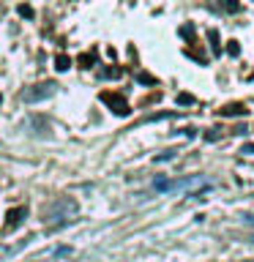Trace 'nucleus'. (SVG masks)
Segmentation results:
<instances>
[{
	"mask_svg": "<svg viewBox=\"0 0 254 262\" xmlns=\"http://www.w3.org/2000/svg\"><path fill=\"white\" fill-rule=\"evenodd\" d=\"M55 69H57V71H69V69H71V57L57 55V57H55Z\"/></svg>",
	"mask_w": 254,
	"mask_h": 262,
	"instance_id": "9",
	"label": "nucleus"
},
{
	"mask_svg": "<svg viewBox=\"0 0 254 262\" xmlns=\"http://www.w3.org/2000/svg\"><path fill=\"white\" fill-rule=\"evenodd\" d=\"M16 11H19L22 16H33V8H30V6H19Z\"/></svg>",
	"mask_w": 254,
	"mask_h": 262,
	"instance_id": "14",
	"label": "nucleus"
},
{
	"mask_svg": "<svg viewBox=\"0 0 254 262\" xmlns=\"http://www.w3.org/2000/svg\"><path fill=\"white\" fill-rule=\"evenodd\" d=\"M172 156H175V150H167V153H161V156H156V161H170Z\"/></svg>",
	"mask_w": 254,
	"mask_h": 262,
	"instance_id": "13",
	"label": "nucleus"
},
{
	"mask_svg": "<svg viewBox=\"0 0 254 262\" xmlns=\"http://www.w3.org/2000/svg\"><path fill=\"white\" fill-rule=\"evenodd\" d=\"M221 115H224V118H238V115H246V110H243V104H227L224 110H221Z\"/></svg>",
	"mask_w": 254,
	"mask_h": 262,
	"instance_id": "8",
	"label": "nucleus"
},
{
	"mask_svg": "<svg viewBox=\"0 0 254 262\" xmlns=\"http://www.w3.org/2000/svg\"><path fill=\"white\" fill-rule=\"evenodd\" d=\"M227 52H229V55H238V52H241V47H238V41H229Z\"/></svg>",
	"mask_w": 254,
	"mask_h": 262,
	"instance_id": "11",
	"label": "nucleus"
},
{
	"mask_svg": "<svg viewBox=\"0 0 254 262\" xmlns=\"http://www.w3.org/2000/svg\"><path fill=\"white\" fill-rule=\"evenodd\" d=\"M8 221H6V224H8V229H11V227H16V224H19V221L25 219V208H11V210H8V216H6Z\"/></svg>",
	"mask_w": 254,
	"mask_h": 262,
	"instance_id": "6",
	"label": "nucleus"
},
{
	"mask_svg": "<svg viewBox=\"0 0 254 262\" xmlns=\"http://www.w3.org/2000/svg\"><path fill=\"white\" fill-rule=\"evenodd\" d=\"M192 101H194V98H192V96H186V93H180V96H178V104H192Z\"/></svg>",
	"mask_w": 254,
	"mask_h": 262,
	"instance_id": "15",
	"label": "nucleus"
},
{
	"mask_svg": "<svg viewBox=\"0 0 254 262\" xmlns=\"http://www.w3.org/2000/svg\"><path fill=\"white\" fill-rule=\"evenodd\" d=\"M57 93V85L55 82H36V85H30V88H25L19 98L25 104H38V101H47V98H52Z\"/></svg>",
	"mask_w": 254,
	"mask_h": 262,
	"instance_id": "2",
	"label": "nucleus"
},
{
	"mask_svg": "<svg viewBox=\"0 0 254 262\" xmlns=\"http://www.w3.org/2000/svg\"><path fill=\"white\" fill-rule=\"evenodd\" d=\"M180 188H183L188 196H200L202 191H208V188H210V180L208 178H192V180H186Z\"/></svg>",
	"mask_w": 254,
	"mask_h": 262,
	"instance_id": "4",
	"label": "nucleus"
},
{
	"mask_svg": "<svg viewBox=\"0 0 254 262\" xmlns=\"http://www.w3.org/2000/svg\"><path fill=\"white\" fill-rule=\"evenodd\" d=\"M25 243H28V241H19V243H11V246H0V262L8 259V257H14L16 251H22Z\"/></svg>",
	"mask_w": 254,
	"mask_h": 262,
	"instance_id": "5",
	"label": "nucleus"
},
{
	"mask_svg": "<svg viewBox=\"0 0 254 262\" xmlns=\"http://www.w3.org/2000/svg\"><path fill=\"white\" fill-rule=\"evenodd\" d=\"M77 216V202L69 200V196H57L44 208V224L49 227H60L66 221H71Z\"/></svg>",
	"mask_w": 254,
	"mask_h": 262,
	"instance_id": "1",
	"label": "nucleus"
},
{
	"mask_svg": "<svg viewBox=\"0 0 254 262\" xmlns=\"http://www.w3.org/2000/svg\"><path fill=\"white\" fill-rule=\"evenodd\" d=\"M213 6L221 8V11H238V8H241L238 0H213Z\"/></svg>",
	"mask_w": 254,
	"mask_h": 262,
	"instance_id": "7",
	"label": "nucleus"
},
{
	"mask_svg": "<svg viewBox=\"0 0 254 262\" xmlns=\"http://www.w3.org/2000/svg\"><path fill=\"white\" fill-rule=\"evenodd\" d=\"M101 101H104L107 106H112V112L120 115V118H126V115L131 112V110H129V101H126L123 96H118V93H101Z\"/></svg>",
	"mask_w": 254,
	"mask_h": 262,
	"instance_id": "3",
	"label": "nucleus"
},
{
	"mask_svg": "<svg viewBox=\"0 0 254 262\" xmlns=\"http://www.w3.org/2000/svg\"><path fill=\"white\" fill-rule=\"evenodd\" d=\"M79 63H85L82 69H90V63H93V55H82V57H79Z\"/></svg>",
	"mask_w": 254,
	"mask_h": 262,
	"instance_id": "12",
	"label": "nucleus"
},
{
	"mask_svg": "<svg viewBox=\"0 0 254 262\" xmlns=\"http://www.w3.org/2000/svg\"><path fill=\"white\" fill-rule=\"evenodd\" d=\"M243 153H246V156H251V153H254V145H243Z\"/></svg>",
	"mask_w": 254,
	"mask_h": 262,
	"instance_id": "16",
	"label": "nucleus"
},
{
	"mask_svg": "<svg viewBox=\"0 0 254 262\" xmlns=\"http://www.w3.org/2000/svg\"><path fill=\"white\" fill-rule=\"evenodd\" d=\"M101 77H107V79H115V77H120V69H107V71H101Z\"/></svg>",
	"mask_w": 254,
	"mask_h": 262,
	"instance_id": "10",
	"label": "nucleus"
}]
</instances>
